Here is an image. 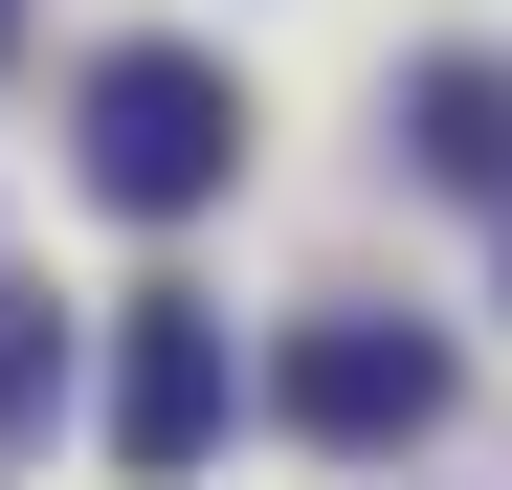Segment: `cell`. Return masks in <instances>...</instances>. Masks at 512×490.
<instances>
[{
  "label": "cell",
  "mask_w": 512,
  "mask_h": 490,
  "mask_svg": "<svg viewBox=\"0 0 512 490\" xmlns=\"http://www.w3.org/2000/svg\"><path fill=\"white\" fill-rule=\"evenodd\" d=\"M223 424H245L223 312H201V290H134V312H112V468H134V490H179Z\"/></svg>",
  "instance_id": "2"
},
{
  "label": "cell",
  "mask_w": 512,
  "mask_h": 490,
  "mask_svg": "<svg viewBox=\"0 0 512 490\" xmlns=\"http://www.w3.org/2000/svg\"><path fill=\"white\" fill-rule=\"evenodd\" d=\"M45 424H67V312H45L23 268H0V468H23Z\"/></svg>",
  "instance_id": "5"
},
{
  "label": "cell",
  "mask_w": 512,
  "mask_h": 490,
  "mask_svg": "<svg viewBox=\"0 0 512 490\" xmlns=\"http://www.w3.org/2000/svg\"><path fill=\"white\" fill-rule=\"evenodd\" d=\"M67 156H90L112 223H201V201L245 179V90H223L201 45H112L90 90H67Z\"/></svg>",
  "instance_id": "1"
},
{
  "label": "cell",
  "mask_w": 512,
  "mask_h": 490,
  "mask_svg": "<svg viewBox=\"0 0 512 490\" xmlns=\"http://www.w3.org/2000/svg\"><path fill=\"white\" fill-rule=\"evenodd\" d=\"M0 45H23V0H0Z\"/></svg>",
  "instance_id": "6"
},
{
  "label": "cell",
  "mask_w": 512,
  "mask_h": 490,
  "mask_svg": "<svg viewBox=\"0 0 512 490\" xmlns=\"http://www.w3.org/2000/svg\"><path fill=\"white\" fill-rule=\"evenodd\" d=\"M401 156H423L446 201H512V67H490V45H446V67L401 90Z\"/></svg>",
  "instance_id": "4"
},
{
  "label": "cell",
  "mask_w": 512,
  "mask_h": 490,
  "mask_svg": "<svg viewBox=\"0 0 512 490\" xmlns=\"http://www.w3.org/2000/svg\"><path fill=\"white\" fill-rule=\"evenodd\" d=\"M268 401H290L312 446H423V424H446V357H423L401 312H312V335L268 357Z\"/></svg>",
  "instance_id": "3"
}]
</instances>
